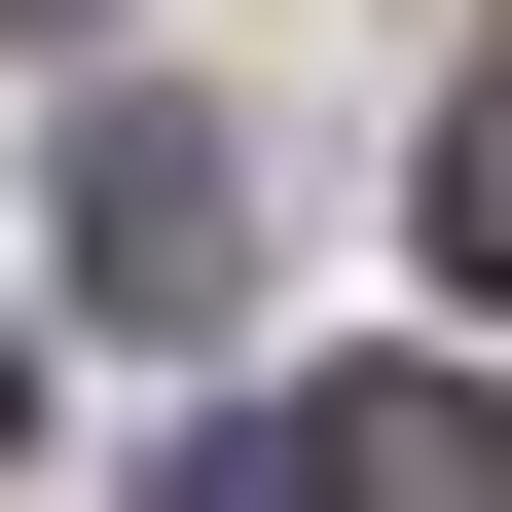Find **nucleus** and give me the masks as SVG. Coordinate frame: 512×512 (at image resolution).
Returning a JSON list of instances; mask_svg holds the SVG:
<instances>
[{"label":"nucleus","instance_id":"20e7f679","mask_svg":"<svg viewBox=\"0 0 512 512\" xmlns=\"http://www.w3.org/2000/svg\"><path fill=\"white\" fill-rule=\"evenodd\" d=\"M147 512H293V403H256V439H183V476H147Z\"/></svg>","mask_w":512,"mask_h":512},{"label":"nucleus","instance_id":"f257e3e1","mask_svg":"<svg viewBox=\"0 0 512 512\" xmlns=\"http://www.w3.org/2000/svg\"><path fill=\"white\" fill-rule=\"evenodd\" d=\"M220 256H256L220 110H74V293H110V330H220Z\"/></svg>","mask_w":512,"mask_h":512},{"label":"nucleus","instance_id":"f03ea898","mask_svg":"<svg viewBox=\"0 0 512 512\" xmlns=\"http://www.w3.org/2000/svg\"><path fill=\"white\" fill-rule=\"evenodd\" d=\"M293 512H512V403L366 366V403H293Z\"/></svg>","mask_w":512,"mask_h":512},{"label":"nucleus","instance_id":"7ed1b4c3","mask_svg":"<svg viewBox=\"0 0 512 512\" xmlns=\"http://www.w3.org/2000/svg\"><path fill=\"white\" fill-rule=\"evenodd\" d=\"M439 256H476V293H512V37H476V74H439Z\"/></svg>","mask_w":512,"mask_h":512}]
</instances>
